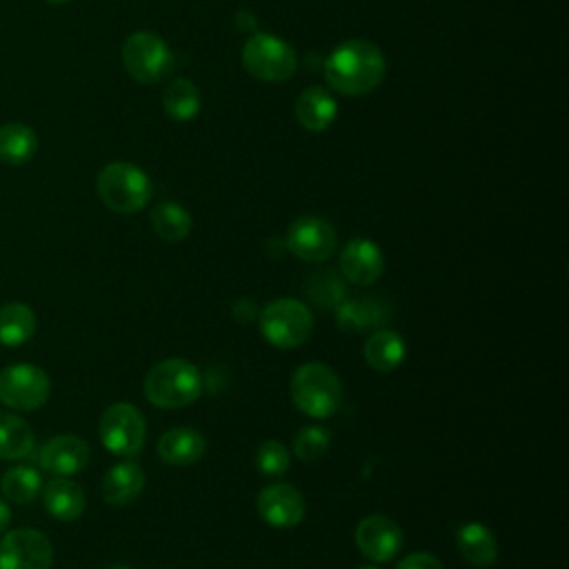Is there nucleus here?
I'll return each instance as SVG.
<instances>
[{"mask_svg":"<svg viewBox=\"0 0 569 569\" xmlns=\"http://www.w3.org/2000/svg\"><path fill=\"white\" fill-rule=\"evenodd\" d=\"M329 445H331V433L327 427L307 425L293 438V453L305 462H313L327 453Z\"/></svg>","mask_w":569,"mask_h":569,"instance_id":"c756f323","label":"nucleus"},{"mask_svg":"<svg viewBox=\"0 0 569 569\" xmlns=\"http://www.w3.org/2000/svg\"><path fill=\"white\" fill-rule=\"evenodd\" d=\"M291 400L309 418H329L342 402V382L325 362H305L291 376Z\"/></svg>","mask_w":569,"mask_h":569,"instance_id":"7ed1b4c3","label":"nucleus"},{"mask_svg":"<svg viewBox=\"0 0 569 569\" xmlns=\"http://www.w3.org/2000/svg\"><path fill=\"white\" fill-rule=\"evenodd\" d=\"M51 391L44 369L31 362H16L0 371V402L13 411L40 409Z\"/></svg>","mask_w":569,"mask_h":569,"instance_id":"1a4fd4ad","label":"nucleus"},{"mask_svg":"<svg viewBox=\"0 0 569 569\" xmlns=\"http://www.w3.org/2000/svg\"><path fill=\"white\" fill-rule=\"evenodd\" d=\"M233 20H236V27H238L240 31H244V33H256V18H253V13H251L249 9H240Z\"/></svg>","mask_w":569,"mask_h":569,"instance_id":"72a5a7b5","label":"nucleus"},{"mask_svg":"<svg viewBox=\"0 0 569 569\" xmlns=\"http://www.w3.org/2000/svg\"><path fill=\"white\" fill-rule=\"evenodd\" d=\"M340 273L345 280L358 287L373 284L385 269V258L380 247L369 238H353L340 249Z\"/></svg>","mask_w":569,"mask_h":569,"instance_id":"2eb2a0df","label":"nucleus"},{"mask_svg":"<svg viewBox=\"0 0 569 569\" xmlns=\"http://www.w3.org/2000/svg\"><path fill=\"white\" fill-rule=\"evenodd\" d=\"M242 67L258 80L284 82L296 73L298 60L284 40L256 31L242 44Z\"/></svg>","mask_w":569,"mask_h":569,"instance_id":"0eeeda50","label":"nucleus"},{"mask_svg":"<svg viewBox=\"0 0 569 569\" xmlns=\"http://www.w3.org/2000/svg\"><path fill=\"white\" fill-rule=\"evenodd\" d=\"M284 244L296 258L305 262H322L336 251L338 238L336 229L325 218L300 216L289 224Z\"/></svg>","mask_w":569,"mask_h":569,"instance_id":"9b49d317","label":"nucleus"},{"mask_svg":"<svg viewBox=\"0 0 569 569\" xmlns=\"http://www.w3.org/2000/svg\"><path fill=\"white\" fill-rule=\"evenodd\" d=\"M353 540L365 558L373 562H389L400 553L405 545V533L400 525L389 516L371 513L358 522Z\"/></svg>","mask_w":569,"mask_h":569,"instance_id":"f8f14e48","label":"nucleus"},{"mask_svg":"<svg viewBox=\"0 0 569 569\" xmlns=\"http://www.w3.org/2000/svg\"><path fill=\"white\" fill-rule=\"evenodd\" d=\"M144 471L133 460L113 465L102 478V500L111 507H124L133 502L144 489Z\"/></svg>","mask_w":569,"mask_h":569,"instance_id":"f3484780","label":"nucleus"},{"mask_svg":"<svg viewBox=\"0 0 569 569\" xmlns=\"http://www.w3.org/2000/svg\"><path fill=\"white\" fill-rule=\"evenodd\" d=\"M385 311V307L378 300H349L342 302L336 311V320L345 331H365L371 325L378 327L385 322L387 313H378Z\"/></svg>","mask_w":569,"mask_h":569,"instance_id":"cd10ccee","label":"nucleus"},{"mask_svg":"<svg viewBox=\"0 0 569 569\" xmlns=\"http://www.w3.org/2000/svg\"><path fill=\"white\" fill-rule=\"evenodd\" d=\"M385 56L369 40H347L325 60V80L345 96H365L385 78Z\"/></svg>","mask_w":569,"mask_h":569,"instance_id":"f257e3e1","label":"nucleus"},{"mask_svg":"<svg viewBox=\"0 0 569 569\" xmlns=\"http://www.w3.org/2000/svg\"><path fill=\"white\" fill-rule=\"evenodd\" d=\"M358 569H376V567H369V565H367V567H358Z\"/></svg>","mask_w":569,"mask_h":569,"instance_id":"4c0bfd02","label":"nucleus"},{"mask_svg":"<svg viewBox=\"0 0 569 569\" xmlns=\"http://www.w3.org/2000/svg\"><path fill=\"white\" fill-rule=\"evenodd\" d=\"M51 565L53 547L42 531L20 527L0 538V569H51Z\"/></svg>","mask_w":569,"mask_h":569,"instance_id":"9d476101","label":"nucleus"},{"mask_svg":"<svg viewBox=\"0 0 569 569\" xmlns=\"http://www.w3.org/2000/svg\"><path fill=\"white\" fill-rule=\"evenodd\" d=\"M38 320L29 305L7 302L0 307V345L20 347L36 333Z\"/></svg>","mask_w":569,"mask_h":569,"instance_id":"5701e85b","label":"nucleus"},{"mask_svg":"<svg viewBox=\"0 0 569 569\" xmlns=\"http://www.w3.org/2000/svg\"><path fill=\"white\" fill-rule=\"evenodd\" d=\"M258 313H260V309H258L251 300H247V298H240V300L233 305V318H236L238 322H242V325H247V322H251L253 318H258Z\"/></svg>","mask_w":569,"mask_h":569,"instance_id":"473e14b6","label":"nucleus"},{"mask_svg":"<svg viewBox=\"0 0 569 569\" xmlns=\"http://www.w3.org/2000/svg\"><path fill=\"white\" fill-rule=\"evenodd\" d=\"M460 556L473 567H491L498 558V540L482 522H465L456 531Z\"/></svg>","mask_w":569,"mask_h":569,"instance_id":"6ab92c4d","label":"nucleus"},{"mask_svg":"<svg viewBox=\"0 0 569 569\" xmlns=\"http://www.w3.org/2000/svg\"><path fill=\"white\" fill-rule=\"evenodd\" d=\"M202 373L184 358H167L156 362L142 382L144 398L160 409H182L202 396Z\"/></svg>","mask_w":569,"mask_h":569,"instance_id":"f03ea898","label":"nucleus"},{"mask_svg":"<svg viewBox=\"0 0 569 569\" xmlns=\"http://www.w3.org/2000/svg\"><path fill=\"white\" fill-rule=\"evenodd\" d=\"M365 360L376 371H393L405 360L407 347L400 333L393 329H378L365 342Z\"/></svg>","mask_w":569,"mask_h":569,"instance_id":"412c9836","label":"nucleus"},{"mask_svg":"<svg viewBox=\"0 0 569 569\" xmlns=\"http://www.w3.org/2000/svg\"><path fill=\"white\" fill-rule=\"evenodd\" d=\"M151 227L164 242H180L191 231V216L178 202H160L151 211Z\"/></svg>","mask_w":569,"mask_h":569,"instance_id":"bb28decb","label":"nucleus"},{"mask_svg":"<svg viewBox=\"0 0 569 569\" xmlns=\"http://www.w3.org/2000/svg\"><path fill=\"white\" fill-rule=\"evenodd\" d=\"M162 109L176 122L191 120L200 109L198 87L187 78H176L162 91Z\"/></svg>","mask_w":569,"mask_h":569,"instance_id":"a878e982","label":"nucleus"},{"mask_svg":"<svg viewBox=\"0 0 569 569\" xmlns=\"http://www.w3.org/2000/svg\"><path fill=\"white\" fill-rule=\"evenodd\" d=\"M309 298L318 305V307H325V309H333L342 302L345 293H347V287L345 282L336 276V271H320V273H313L307 284H305Z\"/></svg>","mask_w":569,"mask_h":569,"instance_id":"c85d7f7f","label":"nucleus"},{"mask_svg":"<svg viewBox=\"0 0 569 569\" xmlns=\"http://www.w3.org/2000/svg\"><path fill=\"white\" fill-rule=\"evenodd\" d=\"M96 191L102 204L116 213H136L151 200L149 176L131 162H109L100 169Z\"/></svg>","mask_w":569,"mask_h":569,"instance_id":"20e7f679","label":"nucleus"},{"mask_svg":"<svg viewBox=\"0 0 569 569\" xmlns=\"http://www.w3.org/2000/svg\"><path fill=\"white\" fill-rule=\"evenodd\" d=\"M158 456L162 462L173 467H189L204 456L207 442L198 429L173 427L158 438Z\"/></svg>","mask_w":569,"mask_h":569,"instance_id":"dca6fc26","label":"nucleus"},{"mask_svg":"<svg viewBox=\"0 0 569 569\" xmlns=\"http://www.w3.org/2000/svg\"><path fill=\"white\" fill-rule=\"evenodd\" d=\"M102 447L120 458H133L147 438V422L140 409L131 402L109 405L98 425Z\"/></svg>","mask_w":569,"mask_h":569,"instance_id":"6e6552de","label":"nucleus"},{"mask_svg":"<svg viewBox=\"0 0 569 569\" xmlns=\"http://www.w3.org/2000/svg\"><path fill=\"white\" fill-rule=\"evenodd\" d=\"M11 525V509L4 498H0V533H4Z\"/></svg>","mask_w":569,"mask_h":569,"instance_id":"f704fd0d","label":"nucleus"},{"mask_svg":"<svg viewBox=\"0 0 569 569\" xmlns=\"http://www.w3.org/2000/svg\"><path fill=\"white\" fill-rule=\"evenodd\" d=\"M107 569H131L129 565H111V567H107Z\"/></svg>","mask_w":569,"mask_h":569,"instance_id":"c9c22d12","label":"nucleus"},{"mask_svg":"<svg viewBox=\"0 0 569 569\" xmlns=\"http://www.w3.org/2000/svg\"><path fill=\"white\" fill-rule=\"evenodd\" d=\"M38 151V136L24 122H4L0 127V160L7 164H27Z\"/></svg>","mask_w":569,"mask_h":569,"instance_id":"b1692460","label":"nucleus"},{"mask_svg":"<svg viewBox=\"0 0 569 569\" xmlns=\"http://www.w3.org/2000/svg\"><path fill=\"white\" fill-rule=\"evenodd\" d=\"M47 2H51V4H64V2H69V0H47Z\"/></svg>","mask_w":569,"mask_h":569,"instance_id":"e433bc0d","label":"nucleus"},{"mask_svg":"<svg viewBox=\"0 0 569 569\" xmlns=\"http://www.w3.org/2000/svg\"><path fill=\"white\" fill-rule=\"evenodd\" d=\"M0 489L4 500L13 505H27L42 491V476L29 465H16L2 473Z\"/></svg>","mask_w":569,"mask_h":569,"instance_id":"393cba45","label":"nucleus"},{"mask_svg":"<svg viewBox=\"0 0 569 569\" xmlns=\"http://www.w3.org/2000/svg\"><path fill=\"white\" fill-rule=\"evenodd\" d=\"M338 113L336 100L320 87L305 89L296 100V120L307 131H325Z\"/></svg>","mask_w":569,"mask_h":569,"instance_id":"aec40b11","label":"nucleus"},{"mask_svg":"<svg viewBox=\"0 0 569 569\" xmlns=\"http://www.w3.org/2000/svg\"><path fill=\"white\" fill-rule=\"evenodd\" d=\"M289 451L280 440H264L256 451V467L267 478H278L289 469Z\"/></svg>","mask_w":569,"mask_h":569,"instance_id":"7c9ffc66","label":"nucleus"},{"mask_svg":"<svg viewBox=\"0 0 569 569\" xmlns=\"http://www.w3.org/2000/svg\"><path fill=\"white\" fill-rule=\"evenodd\" d=\"M33 429L18 413L0 409V460H22L33 449Z\"/></svg>","mask_w":569,"mask_h":569,"instance_id":"4be33fe9","label":"nucleus"},{"mask_svg":"<svg viewBox=\"0 0 569 569\" xmlns=\"http://www.w3.org/2000/svg\"><path fill=\"white\" fill-rule=\"evenodd\" d=\"M260 518L276 529H291L305 518V498L289 482H273L260 489L256 500Z\"/></svg>","mask_w":569,"mask_h":569,"instance_id":"ddd939ff","label":"nucleus"},{"mask_svg":"<svg viewBox=\"0 0 569 569\" xmlns=\"http://www.w3.org/2000/svg\"><path fill=\"white\" fill-rule=\"evenodd\" d=\"M89 456H91V449L87 440L73 433H60L49 438L42 445L38 460H40V467L51 476L71 478L87 467Z\"/></svg>","mask_w":569,"mask_h":569,"instance_id":"4468645a","label":"nucleus"},{"mask_svg":"<svg viewBox=\"0 0 569 569\" xmlns=\"http://www.w3.org/2000/svg\"><path fill=\"white\" fill-rule=\"evenodd\" d=\"M396 569H445V565L429 551H413L405 556Z\"/></svg>","mask_w":569,"mask_h":569,"instance_id":"2f4dec72","label":"nucleus"},{"mask_svg":"<svg viewBox=\"0 0 569 569\" xmlns=\"http://www.w3.org/2000/svg\"><path fill=\"white\" fill-rule=\"evenodd\" d=\"M122 64L133 80L156 84L171 76L176 60L160 36L151 31H136L122 44Z\"/></svg>","mask_w":569,"mask_h":569,"instance_id":"423d86ee","label":"nucleus"},{"mask_svg":"<svg viewBox=\"0 0 569 569\" xmlns=\"http://www.w3.org/2000/svg\"><path fill=\"white\" fill-rule=\"evenodd\" d=\"M42 505L47 513L53 516L56 520L71 522L84 513L87 498L78 482H73L71 478L56 476L42 489Z\"/></svg>","mask_w":569,"mask_h":569,"instance_id":"a211bd4d","label":"nucleus"},{"mask_svg":"<svg viewBox=\"0 0 569 569\" xmlns=\"http://www.w3.org/2000/svg\"><path fill=\"white\" fill-rule=\"evenodd\" d=\"M260 336L276 349H296L313 331L311 309L296 298L271 300L258 313Z\"/></svg>","mask_w":569,"mask_h":569,"instance_id":"39448f33","label":"nucleus"}]
</instances>
